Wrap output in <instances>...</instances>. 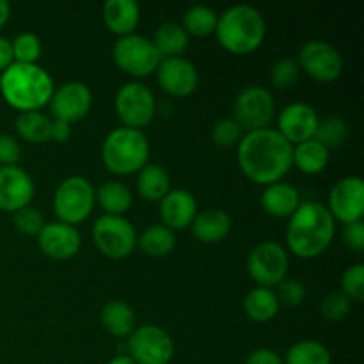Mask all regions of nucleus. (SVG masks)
<instances>
[{"instance_id":"nucleus-39","label":"nucleus","mask_w":364,"mask_h":364,"mask_svg":"<svg viewBox=\"0 0 364 364\" xmlns=\"http://www.w3.org/2000/svg\"><path fill=\"white\" fill-rule=\"evenodd\" d=\"M352 309L350 299L345 297L341 291H333L327 295L320 304V313L323 318L331 320V322H340V320L347 318L348 313Z\"/></svg>"},{"instance_id":"nucleus-2","label":"nucleus","mask_w":364,"mask_h":364,"mask_svg":"<svg viewBox=\"0 0 364 364\" xmlns=\"http://www.w3.org/2000/svg\"><path fill=\"white\" fill-rule=\"evenodd\" d=\"M336 235V220L318 201L301 203L288 220L287 244L297 258L313 259L326 252Z\"/></svg>"},{"instance_id":"nucleus-10","label":"nucleus","mask_w":364,"mask_h":364,"mask_svg":"<svg viewBox=\"0 0 364 364\" xmlns=\"http://www.w3.org/2000/svg\"><path fill=\"white\" fill-rule=\"evenodd\" d=\"M276 114V102L269 89L262 85H249L242 89L233 103V119L245 132L269 128Z\"/></svg>"},{"instance_id":"nucleus-36","label":"nucleus","mask_w":364,"mask_h":364,"mask_svg":"<svg viewBox=\"0 0 364 364\" xmlns=\"http://www.w3.org/2000/svg\"><path fill=\"white\" fill-rule=\"evenodd\" d=\"M299 75H301V68H299L297 60L291 57H283L270 70V82L276 89L284 91L299 80Z\"/></svg>"},{"instance_id":"nucleus-31","label":"nucleus","mask_w":364,"mask_h":364,"mask_svg":"<svg viewBox=\"0 0 364 364\" xmlns=\"http://www.w3.org/2000/svg\"><path fill=\"white\" fill-rule=\"evenodd\" d=\"M137 245L144 255L151 258H164L173 252L176 237H174V231H171L164 224H153L142 231L141 237H137Z\"/></svg>"},{"instance_id":"nucleus-42","label":"nucleus","mask_w":364,"mask_h":364,"mask_svg":"<svg viewBox=\"0 0 364 364\" xmlns=\"http://www.w3.org/2000/svg\"><path fill=\"white\" fill-rule=\"evenodd\" d=\"M21 156L20 142L11 135H0V166L9 167L16 166Z\"/></svg>"},{"instance_id":"nucleus-46","label":"nucleus","mask_w":364,"mask_h":364,"mask_svg":"<svg viewBox=\"0 0 364 364\" xmlns=\"http://www.w3.org/2000/svg\"><path fill=\"white\" fill-rule=\"evenodd\" d=\"M13 50H11V41L6 39L4 36H0V73H2L6 68H9L13 64Z\"/></svg>"},{"instance_id":"nucleus-17","label":"nucleus","mask_w":364,"mask_h":364,"mask_svg":"<svg viewBox=\"0 0 364 364\" xmlns=\"http://www.w3.org/2000/svg\"><path fill=\"white\" fill-rule=\"evenodd\" d=\"M320 116L311 105L304 102H295L284 107L277 117V132L291 146L301 144L315 137Z\"/></svg>"},{"instance_id":"nucleus-48","label":"nucleus","mask_w":364,"mask_h":364,"mask_svg":"<svg viewBox=\"0 0 364 364\" xmlns=\"http://www.w3.org/2000/svg\"><path fill=\"white\" fill-rule=\"evenodd\" d=\"M109 364H135V361H132L128 355H117V358L110 359Z\"/></svg>"},{"instance_id":"nucleus-44","label":"nucleus","mask_w":364,"mask_h":364,"mask_svg":"<svg viewBox=\"0 0 364 364\" xmlns=\"http://www.w3.org/2000/svg\"><path fill=\"white\" fill-rule=\"evenodd\" d=\"M245 364H283V359L272 348H256L247 355Z\"/></svg>"},{"instance_id":"nucleus-45","label":"nucleus","mask_w":364,"mask_h":364,"mask_svg":"<svg viewBox=\"0 0 364 364\" xmlns=\"http://www.w3.org/2000/svg\"><path fill=\"white\" fill-rule=\"evenodd\" d=\"M71 137V124L64 123V121H52V141L55 142H66Z\"/></svg>"},{"instance_id":"nucleus-41","label":"nucleus","mask_w":364,"mask_h":364,"mask_svg":"<svg viewBox=\"0 0 364 364\" xmlns=\"http://www.w3.org/2000/svg\"><path fill=\"white\" fill-rule=\"evenodd\" d=\"M277 301L288 308H297L304 302L306 287L299 279H283L277 284Z\"/></svg>"},{"instance_id":"nucleus-9","label":"nucleus","mask_w":364,"mask_h":364,"mask_svg":"<svg viewBox=\"0 0 364 364\" xmlns=\"http://www.w3.org/2000/svg\"><path fill=\"white\" fill-rule=\"evenodd\" d=\"M92 238L102 255L110 259H123L137 247V231L123 215H102L92 228Z\"/></svg>"},{"instance_id":"nucleus-26","label":"nucleus","mask_w":364,"mask_h":364,"mask_svg":"<svg viewBox=\"0 0 364 364\" xmlns=\"http://www.w3.org/2000/svg\"><path fill=\"white\" fill-rule=\"evenodd\" d=\"M102 326L114 338H127L135 329V313L127 302L110 301L102 309Z\"/></svg>"},{"instance_id":"nucleus-43","label":"nucleus","mask_w":364,"mask_h":364,"mask_svg":"<svg viewBox=\"0 0 364 364\" xmlns=\"http://www.w3.org/2000/svg\"><path fill=\"white\" fill-rule=\"evenodd\" d=\"M341 238H343V244L347 245L350 251L363 252L364 251V223L363 220L343 226Z\"/></svg>"},{"instance_id":"nucleus-47","label":"nucleus","mask_w":364,"mask_h":364,"mask_svg":"<svg viewBox=\"0 0 364 364\" xmlns=\"http://www.w3.org/2000/svg\"><path fill=\"white\" fill-rule=\"evenodd\" d=\"M11 16V6L6 2V0H0V28L9 21Z\"/></svg>"},{"instance_id":"nucleus-13","label":"nucleus","mask_w":364,"mask_h":364,"mask_svg":"<svg viewBox=\"0 0 364 364\" xmlns=\"http://www.w3.org/2000/svg\"><path fill=\"white\" fill-rule=\"evenodd\" d=\"M297 64L301 71L308 73L316 82H334L343 73L341 53L336 46L320 39H313L302 46Z\"/></svg>"},{"instance_id":"nucleus-28","label":"nucleus","mask_w":364,"mask_h":364,"mask_svg":"<svg viewBox=\"0 0 364 364\" xmlns=\"http://www.w3.org/2000/svg\"><path fill=\"white\" fill-rule=\"evenodd\" d=\"M14 130L25 142L45 144L52 139V119L39 110L20 112V116L14 121Z\"/></svg>"},{"instance_id":"nucleus-33","label":"nucleus","mask_w":364,"mask_h":364,"mask_svg":"<svg viewBox=\"0 0 364 364\" xmlns=\"http://www.w3.org/2000/svg\"><path fill=\"white\" fill-rule=\"evenodd\" d=\"M219 14L208 6H192L185 11L181 27L187 32V36H196V38H206L213 34L217 27Z\"/></svg>"},{"instance_id":"nucleus-25","label":"nucleus","mask_w":364,"mask_h":364,"mask_svg":"<svg viewBox=\"0 0 364 364\" xmlns=\"http://www.w3.org/2000/svg\"><path fill=\"white\" fill-rule=\"evenodd\" d=\"M137 191L142 199L151 203H160L171 191V178L162 166L148 164L139 171Z\"/></svg>"},{"instance_id":"nucleus-12","label":"nucleus","mask_w":364,"mask_h":364,"mask_svg":"<svg viewBox=\"0 0 364 364\" xmlns=\"http://www.w3.org/2000/svg\"><path fill=\"white\" fill-rule=\"evenodd\" d=\"M128 358L135 364H169L174 355V343L159 326L135 327L127 341Z\"/></svg>"},{"instance_id":"nucleus-16","label":"nucleus","mask_w":364,"mask_h":364,"mask_svg":"<svg viewBox=\"0 0 364 364\" xmlns=\"http://www.w3.org/2000/svg\"><path fill=\"white\" fill-rule=\"evenodd\" d=\"M155 73L160 87L169 96H174V98H187L198 89V70L185 57L162 59Z\"/></svg>"},{"instance_id":"nucleus-6","label":"nucleus","mask_w":364,"mask_h":364,"mask_svg":"<svg viewBox=\"0 0 364 364\" xmlns=\"http://www.w3.org/2000/svg\"><path fill=\"white\" fill-rule=\"evenodd\" d=\"M95 205V187L84 176H70L63 180L53 196V212L57 219L70 226H77L87 220Z\"/></svg>"},{"instance_id":"nucleus-20","label":"nucleus","mask_w":364,"mask_h":364,"mask_svg":"<svg viewBox=\"0 0 364 364\" xmlns=\"http://www.w3.org/2000/svg\"><path fill=\"white\" fill-rule=\"evenodd\" d=\"M198 215V203L194 194L185 188H174L167 192L160 201V219L171 231H181L191 228L192 220Z\"/></svg>"},{"instance_id":"nucleus-21","label":"nucleus","mask_w":364,"mask_h":364,"mask_svg":"<svg viewBox=\"0 0 364 364\" xmlns=\"http://www.w3.org/2000/svg\"><path fill=\"white\" fill-rule=\"evenodd\" d=\"M103 21L112 34L130 36L141 21V7L135 0H109L103 4Z\"/></svg>"},{"instance_id":"nucleus-38","label":"nucleus","mask_w":364,"mask_h":364,"mask_svg":"<svg viewBox=\"0 0 364 364\" xmlns=\"http://www.w3.org/2000/svg\"><path fill=\"white\" fill-rule=\"evenodd\" d=\"M244 137V130L235 119H220L212 128V141L219 148H233Z\"/></svg>"},{"instance_id":"nucleus-18","label":"nucleus","mask_w":364,"mask_h":364,"mask_svg":"<svg viewBox=\"0 0 364 364\" xmlns=\"http://www.w3.org/2000/svg\"><path fill=\"white\" fill-rule=\"evenodd\" d=\"M34 181L31 174L18 166L0 167V210L14 213L31 205L34 198Z\"/></svg>"},{"instance_id":"nucleus-15","label":"nucleus","mask_w":364,"mask_h":364,"mask_svg":"<svg viewBox=\"0 0 364 364\" xmlns=\"http://www.w3.org/2000/svg\"><path fill=\"white\" fill-rule=\"evenodd\" d=\"M48 105L53 119L64 121L68 124L78 123L91 110L92 92L84 82H66L53 91Z\"/></svg>"},{"instance_id":"nucleus-34","label":"nucleus","mask_w":364,"mask_h":364,"mask_svg":"<svg viewBox=\"0 0 364 364\" xmlns=\"http://www.w3.org/2000/svg\"><path fill=\"white\" fill-rule=\"evenodd\" d=\"M350 128L347 121L340 116H327L318 121V127L315 132V141L320 142L326 149H336L347 142Z\"/></svg>"},{"instance_id":"nucleus-5","label":"nucleus","mask_w":364,"mask_h":364,"mask_svg":"<svg viewBox=\"0 0 364 364\" xmlns=\"http://www.w3.org/2000/svg\"><path fill=\"white\" fill-rule=\"evenodd\" d=\"M149 142L142 130L116 128L102 144V162L116 176H130L148 166Z\"/></svg>"},{"instance_id":"nucleus-35","label":"nucleus","mask_w":364,"mask_h":364,"mask_svg":"<svg viewBox=\"0 0 364 364\" xmlns=\"http://www.w3.org/2000/svg\"><path fill=\"white\" fill-rule=\"evenodd\" d=\"M13 50V60L21 64H38L39 57L43 53L41 39L32 32H21L11 41Z\"/></svg>"},{"instance_id":"nucleus-30","label":"nucleus","mask_w":364,"mask_h":364,"mask_svg":"<svg viewBox=\"0 0 364 364\" xmlns=\"http://www.w3.org/2000/svg\"><path fill=\"white\" fill-rule=\"evenodd\" d=\"M96 201L107 212V215H123L134 201L130 188L121 181H105L95 191Z\"/></svg>"},{"instance_id":"nucleus-3","label":"nucleus","mask_w":364,"mask_h":364,"mask_svg":"<svg viewBox=\"0 0 364 364\" xmlns=\"http://www.w3.org/2000/svg\"><path fill=\"white\" fill-rule=\"evenodd\" d=\"M55 85L39 64L13 63L0 73V95L20 112H34L48 105Z\"/></svg>"},{"instance_id":"nucleus-29","label":"nucleus","mask_w":364,"mask_h":364,"mask_svg":"<svg viewBox=\"0 0 364 364\" xmlns=\"http://www.w3.org/2000/svg\"><path fill=\"white\" fill-rule=\"evenodd\" d=\"M151 41L160 57L169 59V57H180L187 50L188 36L180 23L166 21L156 28Z\"/></svg>"},{"instance_id":"nucleus-8","label":"nucleus","mask_w":364,"mask_h":364,"mask_svg":"<svg viewBox=\"0 0 364 364\" xmlns=\"http://www.w3.org/2000/svg\"><path fill=\"white\" fill-rule=\"evenodd\" d=\"M114 109L124 128L142 130L156 114V100L151 89L141 82H128L117 91Z\"/></svg>"},{"instance_id":"nucleus-11","label":"nucleus","mask_w":364,"mask_h":364,"mask_svg":"<svg viewBox=\"0 0 364 364\" xmlns=\"http://www.w3.org/2000/svg\"><path fill=\"white\" fill-rule=\"evenodd\" d=\"M290 258L287 249L272 240L262 242L251 251L247 258V272L255 283L263 288L277 287L287 279Z\"/></svg>"},{"instance_id":"nucleus-1","label":"nucleus","mask_w":364,"mask_h":364,"mask_svg":"<svg viewBox=\"0 0 364 364\" xmlns=\"http://www.w3.org/2000/svg\"><path fill=\"white\" fill-rule=\"evenodd\" d=\"M238 167L247 180L272 185L283 180L294 166V146L274 128L247 132L238 142Z\"/></svg>"},{"instance_id":"nucleus-40","label":"nucleus","mask_w":364,"mask_h":364,"mask_svg":"<svg viewBox=\"0 0 364 364\" xmlns=\"http://www.w3.org/2000/svg\"><path fill=\"white\" fill-rule=\"evenodd\" d=\"M13 223L20 233L28 235V237H38L39 231L46 224L45 219H43V213L39 210L31 208V206H25V208L14 212Z\"/></svg>"},{"instance_id":"nucleus-19","label":"nucleus","mask_w":364,"mask_h":364,"mask_svg":"<svg viewBox=\"0 0 364 364\" xmlns=\"http://www.w3.org/2000/svg\"><path fill=\"white\" fill-rule=\"evenodd\" d=\"M38 244L48 258L64 262V259H71L78 255L82 237L75 226L57 220V223H48L43 226L38 235Z\"/></svg>"},{"instance_id":"nucleus-32","label":"nucleus","mask_w":364,"mask_h":364,"mask_svg":"<svg viewBox=\"0 0 364 364\" xmlns=\"http://www.w3.org/2000/svg\"><path fill=\"white\" fill-rule=\"evenodd\" d=\"M333 358L326 345L315 340L297 341L288 348L283 364H331Z\"/></svg>"},{"instance_id":"nucleus-23","label":"nucleus","mask_w":364,"mask_h":364,"mask_svg":"<svg viewBox=\"0 0 364 364\" xmlns=\"http://www.w3.org/2000/svg\"><path fill=\"white\" fill-rule=\"evenodd\" d=\"M192 235L201 244L223 242L231 231V219L224 210H203L191 224Z\"/></svg>"},{"instance_id":"nucleus-24","label":"nucleus","mask_w":364,"mask_h":364,"mask_svg":"<svg viewBox=\"0 0 364 364\" xmlns=\"http://www.w3.org/2000/svg\"><path fill=\"white\" fill-rule=\"evenodd\" d=\"M279 301L272 288L256 287L245 295L244 311L251 320L259 323L270 322L279 313Z\"/></svg>"},{"instance_id":"nucleus-14","label":"nucleus","mask_w":364,"mask_h":364,"mask_svg":"<svg viewBox=\"0 0 364 364\" xmlns=\"http://www.w3.org/2000/svg\"><path fill=\"white\" fill-rule=\"evenodd\" d=\"M327 210L343 226L359 223L364 217V181L359 176L341 178L329 192Z\"/></svg>"},{"instance_id":"nucleus-7","label":"nucleus","mask_w":364,"mask_h":364,"mask_svg":"<svg viewBox=\"0 0 364 364\" xmlns=\"http://www.w3.org/2000/svg\"><path fill=\"white\" fill-rule=\"evenodd\" d=\"M112 59L121 71L130 77L142 78L155 73L162 57L156 52L151 39L134 32L117 38L112 48Z\"/></svg>"},{"instance_id":"nucleus-22","label":"nucleus","mask_w":364,"mask_h":364,"mask_svg":"<svg viewBox=\"0 0 364 364\" xmlns=\"http://www.w3.org/2000/svg\"><path fill=\"white\" fill-rule=\"evenodd\" d=\"M301 203V192L294 185L284 183V181L267 185L262 192L263 210L277 219H290Z\"/></svg>"},{"instance_id":"nucleus-27","label":"nucleus","mask_w":364,"mask_h":364,"mask_svg":"<svg viewBox=\"0 0 364 364\" xmlns=\"http://www.w3.org/2000/svg\"><path fill=\"white\" fill-rule=\"evenodd\" d=\"M329 149L323 148L315 139H309V141L294 146V166L301 173L309 174V176L322 173L329 164Z\"/></svg>"},{"instance_id":"nucleus-37","label":"nucleus","mask_w":364,"mask_h":364,"mask_svg":"<svg viewBox=\"0 0 364 364\" xmlns=\"http://www.w3.org/2000/svg\"><path fill=\"white\" fill-rule=\"evenodd\" d=\"M341 294L350 299V302L364 301V265L355 263L348 267L341 276Z\"/></svg>"},{"instance_id":"nucleus-4","label":"nucleus","mask_w":364,"mask_h":364,"mask_svg":"<svg viewBox=\"0 0 364 364\" xmlns=\"http://www.w3.org/2000/svg\"><path fill=\"white\" fill-rule=\"evenodd\" d=\"M213 34L224 50L235 55H247L265 41V16L249 4H237L220 14Z\"/></svg>"}]
</instances>
